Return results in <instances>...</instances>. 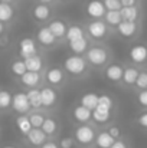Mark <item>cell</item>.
Wrapping results in <instances>:
<instances>
[{"label":"cell","instance_id":"1","mask_svg":"<svg viewBox=\"0 0 147 148\" xmlns=\"http://www.w3.org/2000/svg\"><path fill=\"white\" fill-rule=\"evenodd\" d=\"M63 66H65V71L69 75L79 76L87 71V60L79 55H72V56H68L65 59Z\"/></svg>","mask_w":147,"mask_h":148},{"label":"cell","instance_id":"2","mask_svg":"<svg viewBox=\"0 0 147 148\" xmlns=\"http://www.w3.org/2000/svg\"><path fill=\"white\" fill-rule=\"evenodd\" d=\"M108 60V52L102 46H92L87 50V62L94 66H102Z\"/></svg>","mask_w":147,"mask_h":148},{"label":"cell","instance_id":"3","mask_svg":"<svg viewBox=\"0 0 147 148\" xmlns=\"http://www.w3.org/2000/svg\"><path fill=\"white\" fill-rule=\"evenodd\" d=\"M95 137H97L95 135V131L90 125H81L75 131V140L81 145H90L91 143L95 141Z\"/></svg>","mask_w":147,"mask_h":148},{"label":"cell","instance_id":"4","mask_svg":"<svg viewBox=\"0 0 147 148\" xmlns=\"http://www.w3.org/2000/svg\"><path fill=\"white\" fill-rule=\"evenodd\" d=\"M12 108L17 112V114H26L32 106L29 103V99H28V95L25 92H17L13 95V99H12Z\"/></svg>","mask_w":147,"mask_h":148},{"label":"cell","instance_id":"5","mask_svg":"<svg viewBox=\"0 0 147 148\" xmlns=\"http://www.w3.org/2000/svg\"><path fill=\"white\" fill-rule=\"evenodd\" d=\"M128 58L134 63H144L147 60V45L136 43L128 50Z\"/></svg>","mask_w":147,"mask_h":148},{"label":"cell","instance_id":"6","mask_svg":"<svg viewBox=\"0 0 147 148\" xmlns=\"http://www.w3.org/2000/svg\"><path fill=\"white\" fill-rule=\"evenodd\" d=\"M19 53H20V56L23 58V60L28 59V58H32V56L38 55V48H36L35 40H33L32 38H25V39H22L20 43H19Z\"/></svg>","mask_w":147,"mask_h":148},{"label":"cell","instance_id":"7","mask_svg":"<svg viewBox=\"0 0 147 148\" xmlns=\"http://www.w3.org/2000/svg\"><path fill=\"white\" fill-rule=\"evenodd\" d=\"M104 75H105V78H107L110 82H120V81H123L124 68H123L120 63H111V65H108V66L105 68Z\"/></svg>","mask_w":147,"mask_h":148},{"label":"cell","instance_id":"8","mask_svg":"<svg viewBox=\"0 0 147 148\" xmlns=\"http://www.w3.org/2000/svg\"><path fill=\"white\" fill-rule=\"evenodd\" d=\"M88 30V35L94 39H102L105 35H107V23L102 22V20H94L88 25L87 27Z\"/></svg>","mask_w":147,"mask_h":148},{"label":"cell","instance_id":"9","mask_svg":"<svg viewBox=\"0 0 147 148\" xmlns=\"http://www.w3.org/2000/svg\"><path fill=\"white\" fill-rule=\"evenodd\" d=\"M87 13H88V16L94 17L95 20H101V17L105 16L107 9L104 7V3L101 0H91L87 4Z\"/></svg>","mask_w":147,"mask_h":148},{"label":"cell","instance_id":"10","mask_svg":"<svg viewBox=\"0 0 147 148\" xmlns=\"http://www.w3.org/2000/svg\"><path fill=\"white\" fill-rule=\"evenodd\" d=\"M36 38H38V40H39V43L41 45H43V46H53L55 43H56V38L53 36V33L49 30L48 26H42L39 30H38V33H36Z\"/></svg>","mask_w":147,"mask_h":148},{"label":"cell","instance_id":"11","mask_svg":"<svg viewBox=\"0 0 147 148\" xmlns=\"http://www.w3.org/2000/svg\"><path fill=\"white\" fill-rule=\"evenodd\" d=\"M41 98H42V108H50L52 105L56 103L58 101V94L53 88L50 86H45L41 89Z\"/></svg>","mask_w":147,"mask_h":148},{"label":"cell","instance_id":"12","mask_svg":"<svg viewBox=\"0 0 147 148\" xmlns=\"http://www.w3.org/2000/svg\"><path fill=\"white\" fill-rule=\"evenodd\" d=\"M45 78H46L48 84L53 85V86H58L65 81V72L61 68H50V69H48Z\"/></svg>","mask_w":147,"mask_h":148},{"label":"cell","instance_id":"13","mask_svg":"<svg viewBox=\"0 0 147 148\" xmlns=\"http://www.w3.org/2000/svg\"><path fill=\"white\" fill-rule=\"evenodd\" d=\"M117 30H118V33L123 38L130 39V38L136 36V33H137V23L136 22H126V20H123L117 26Z\"/></svg>","mask_w":147,"mask_h":148},{"label":"cell","instance_id":"14","mask_svg":"<svg viewBox=\"0 0 147 148\" xmlns=\"http://www.w3.org/2000/svg\"><path fill=\"white\" fill-rule=\"evenodd\" d=\"M26 138L35 147H42L46 143V135L43 134V131L41 128H32V131L26 135Z\"/></svg>","mask_w":147,"mask_h":148},{"label":"cell","instance_id":"15","mask_svg":"<svg viewBox=\"0 0 147 148\" xmlns=\"http://www.w3.org/2000/svg\"><path fill=\"white\" fill-rule=\"evenodd\" d=\"M49 30L53 33V36L56 38V39H61V38H65V35H66V30H68V27H66V23L63 22V20H61V19H55V20H52L50 23H49Z\"/></svg>","mask_w":147,"mask_h":148},{"label":"cell","instance_id":"16","mask_svg":"<svg viewBox=\"0 0 147 148\" xmlns=\"http://www.w3.org/2000/svg\"><path fill=\"white\" fill-rule=\"evenodd\" d=\"M72 115H74V119L77 122H82V124H85L90 119H92V111H90L88 108H85L82 105L75 106L74 111H72Z\"/></svg>","mask_w":147,"mask_h":148},{"label":"cell","instance_id":"17","mask_svg":"<svg viewBox=\"0 0 147 148\" xmlns=\"http://www.w3.org/2000/svg\"><path fill=\"white\" fill-rule=\"evenodd\" d=\"M32 14H33V17L36 19V20H39V22H45V20H48L49 17H50V9H49L48 4H36L35 7H33V10H32Z\"/></svg>","mask_w":147,"mask_h":148},{"label":"cell","instance_id":"18","mask_svg":"<svg viewBox=\"0 0 147 148\" xmlns=\"http://www.w3.org/2000/svg\"><path fill=\"white\" fill-rule=\"evenodd\" d=\"M25 65H26V69L28 72H41L42 68H43V60L39 55H35L32 58H28L25 59Z\"/></svg>","mask_w":147,"mask_h":148},{"label":"cell","instance_id":"19","mask_svg":"<svg viewBox=\"0 0 147 148\" xmlns=\"http://www.w3.org/2000/svg\"><path fill=\"white\" fill-rule=\"evenodd\" d=\"M20 81H22V84L25 86H28L30 89L32 88H36L39 85V82H41V73H38V72H26L20 78Z\"/></svg>","mask_w":147,"mask_h":148},{"label":"cell","instance_id":"20","mask_svg":"<svg viewBox=\"0 0 147 148\" xmlns=\"http://www.w3.org/2000/svg\"><path fill=\"white\" fill-rule=\"evenodd\" d=\"M98 99H99V95L94 94V92H87L81 98V105L88 108L90 111H94L98 106Z\"/></svg>","mask_w":147,"mask_h":148},{"label":"cell","instance_id":"21","mask_svg":"<svg viewBox=\"0 0 147 148\" xmlns=\"http://www.w3.org/2000/svg\"><path fill=\"white\" fill-rule=\"evenodd\" d=\"M65 38H66V40H68L69 43H71V42H75V40H78V39H82V38H85V36H84V29H82L81 26H78V25H72V26L68 27Z\"/></svg>","mask_w":147,"mask_h":148},{"label":"cell","instance_id":"22","mask_svg":"<svg viewBox=\"0 0 147 148\" xmlns=\"http://www.w3.org/2000/svg\"><path fill=\"white\" fill-rule=\"evenodd\" d=\"M114 143H115V140L108 134V131L99 132L95 137V144H97L98 148H111Z\"/></svg>","mask_w":147,"mask_h":148},{"label":"cell","instance_id":"23","mask_svg":"<svg viewBox=\"0 0 147 148\" xmlns=\"http://www.w3.org/2000/svg\"><path fill=\"white\" fill-rule=\"evenodd\" d=\"M120 13H121L123 20H126V22H137V19H139V16H140V12H139L137 6H133V7H121Z\"/></svg>","mask_w":147,"mask_h":148},{"label":"cell","instance_id":"24","mask_svg":"<svg viewBox=\"0 0 147 148\" xmlns=\"http://www.w3.org/2000/svg\"><path fill=\"white\" fill-rule=\"evenodd\" d=\"M26 95H28L29 103H30V106H32V108H35V109H39V108H42L41 89H38V88H32V89H29V91L26 92Z\"/></svg>","mask_w":147,"mask_h":148},{"label":"cell","instance_id":"25","mask_svg":"<svg viewBox=\"0 0 147 148\" xmlns=\"http://www.w3.org/2000/svg\"><path fill=\"white\" fill-rule=\"evenodd\" d=\"M69 49L72 50L75 55H82V53H85L87 49H88V39L87 38H82V39H78V40H75V42H71L69 43Z\"/></svg>","mask_w":147,"mask_h":148},{"label":"cell","instance_id":"26","mask_svg":"<svg viewBox=\"0 0 147 148\" xmlns=\"http://www.w3.org/2000/svg\"><path fill=\"white\" fill-rule=\"evenodd\" d=\"M139 75H140V71L137 68H131V66L126 68L124 69V75H123V81L127 85H134L137 78H139Z\"/></svg>","mask_w":147,"mask_h":148},{"label":"cell","instance_id":"27","mask_svg":"<svg viewBox=\"0 0 147 148\" xmlns=\"http://www.w3.org/2000/svg\"><path fill=\"white\" fill-rule=\"evenodd\" d=\"M16 125H17V130H19L23 135H28V134L32 131L30 121H29V118L25 116V115H20V116L16 119Z\"/></svg>","mask_w":147,"mask_h":148},{"label":"cell","instance_id":"28","mask_svg":"<svg viewBox=\"0 0 147 148\" xmlns=\"http://www.w3.org/2000/svg\"><path fill=\"white\" fill-rule=\"evenodd\" d=\"M13 7L9 3H0V23L9 22L13 17Z\"/></svg>","mask_w":147,"mask_h":148},{"label":"cell","instance_id":"29","mask_svg":"<svg viewBox=\"0 0 147 148\" xmlns=\"http://www.w3.org/2000/svg\"><path fill=\"white\" fill-rule=\"evenodd\" d=\"M105 22L108 23V25H111V26H118L121 22H123V17H121V13H120V10H112V12H107L105 13Z\"/></svg>","mask_w":147,"mask_h":148},{"label":"cell","instance_id":"30","mask_svg":"<svg viewBox=\"0 0 147 148\" xmlns=\"http://www.w3.org/2000/svg\"><path fill=\"white\" fill-rule=\"evenodd\" d=\"M97 109L98 111H102V112H111V109H112V99L110 98L108 95H99Z\"/></svg>","mask_w":147,"mask_h":148},{"label":"cell","instance_id":"31","mask_svg":"<svg viewBox=\"0 0 147 148\" xmlns=\"http://www.w3.org/2000/svg\"><path fill=\"white\" fill-rule=\"evenodd\" d=\"M41 130L43 131V134H45L46 137H48V135H53V134L56 132V130H58V124H56V121L52 119V118H45V122H43V125H42Z\"/></svg>","mask_w":147,"mask_h":148},{"label":"cell","instance_id":"32","mask_svg":"<svg viewBox=\"0 0 147 148\" xmlns=\"http://www.w3.org/2000/svg\"><path fill=\"white\" fill-rule=\"evenodd\" d=\"M12 72H13L16 76L22 78V76L28 72L26 65H25V60H14V62L12 63Z\"/></svg>","mask_w":147,"mask_h":148},{"label":"cell","instance_id":"33","mask_svg":"<svg viewBox=\"0 0 147 148\" xmlns=\"http://www.w3.org/2000/svg\"><path fill=\"white\" fill-rule=\"evenodd\" d=\"M28 118H29V121H30L32 128H42V125H43V122H45V116H43L42 114H39V112H33V114H30Z\"/></svg>","mask_w":147,"mask_h":148},{"label":"cell","instance_id":"34","mask_svg":"<svg viewBox=\"0 0 147 148\" xmlns=\"http://www.w3.org/2000/svg\"><path fill=\"white\" fill-rule=\"evenodd\" d=\"M110 118H111V112H102V111H98V109L92 111V119L97 124H105V122L110 121Z\"/></svg>","mask_w":147,"mask_h":148},{"label":"cell","instance_id":"35","mask_svg":"<svg viewBox=\"0 0 147 148\" xmlns=\"http://www.w3.org/2000/svg\"><path fill=\"white\" fill-rule=\"evenodd\" d=\"M13 95L9 91H0V109H6L12 105Z\"/></svg>","mask_w":147,"mask_h":148},{"label":"cell","instance_id":"36","mask_svg":"<svg viewBox=\"0 0 147 148\" xmlns=\"http://www.w3.org/2000/svg\"><path fill=\"white\" fill-rule=\"evenodd\" d=\"M104 7L107 9V12H112V10H121V1L120 0H102Z\"/></svg>","mask_w":147,"mask_h":148},{"label":"cell","instance_id":"37","mask_svg":"<svg viewBox=\"0 0 147 148\" xmlns=\"http://www.w3.org/2000/svg\"><path fill=\"white\" fill-rule=\"evenodd\" d=\"M134 85L140 91H146L147 89V72H140V75H139V78H137V81H136Z\"/></svg>","mask_w":147,"mask_h":148},{"label":"cell","instance_id":"38","mask_svg":"<svg viewBox=\"0 0 147 148\" xmlns=\"http://www.w3.org/2000/svg\"><path fill=\"white\" fill-rule=\"evenodd\" d=\"M58 145H59V148H74L75 140L72 137H63V138H61Z\"/></svg>","mask_w":147,"mask_h":148},{"label":"cell","instance_id":"39","mask_svg":"<svg viewBox=\"0 0 147 148\" xmlns=\"http://www.w3.org/2000/svg\"><path fill=\"white\" fill-rule=\"evenodd\" d=\"M137 102H139L141 106L147 108V89L146 91H140V92L137 94Z\"/></svg>","mask_w":147,"mask_h":148},{"label":"cell","instance_id":"40","mask_svg":"<svg viewBox=\"0 0 147 148\" xmlns=\"http://www.w3.org/2000/svg\"><path fill=\"white\" fill-rule=\"evenodd\" d=\"M108 134H110L115 141L121 137V131H120V128H118V127H110V128H108Z\"/></svg>","mask_w":147,"mask_h":148},{"label":"cell","instance_id":"41","mask_svg":"<svg viewBox=\"0 0 147 148\" xmlns=\"http://www.w3.org/2000/svg\"><path fill=\"white\" fill-rule=\"evenodd\" d=\"M137 124H139L140 127H143V128H147V112H143V114L139 115Z\"/></svg>","mask_w":147,"mask_h":148},{"label":"cell","instance_id":"42","mask_svg":"<svg viewBox=\"0 0 147 148\" xmlns=\"http://www.w3.org/2000/svg\"><path fill=\"white\" fill-rule=\"evenodd\" d=\"M123 7H133L137 4V0H120Z\"/></svg>","mask_w":147,"mask_h":148},{"label":"cell","instance_id":"43","mask_svg":"<svg viewBox=\"0 0 147 148\" xmlns=\"http://www.w3.org/2000/svg\"><path fill=\"white\" fill-rule=\"evenodd\" d=\"M41 148H59V145L56 143H53V141H46Z\"/></svg>","mask_w":147,"mask_h":148},{"label":"cell","instance_id":"44","mask_svg":"<svg viewBox=\"0 0 147 148\" xmlns=\"http://www.w3.org/2000/svg\"><path fill=\"white\" fill-rule=\"evenodd\" d=\"M111 148H127V145H126V143H124V141H115V143L112 144V147Z\"/></svg>","mask_w":147,"mask_h":148},{"label":"cell","instance_id":"45","mask_svg":"<svg viewBox=\"0 0 147 148\" xmlns=\"http://www.w3.org/2000/svg\"><path fill=\"white\" fill-rule=\"evenodd\" d=\"M39 1H41L42 4H46V3H52L53 0H39Z\"/></svg>","mask_w":147,"mask_h":148},{"label":"cell","instance_id":"46","mask_svg":"<svg viewBox=\"0 0 147 148\" xmlns=\"http://www.w3.org/2000/svg\"><path fill=\"white\" fill-rule=\"evenodd\" d=\"M3 30H4V26H3V23H0V35L3 33Z\"/></svg>","mask_w":147,"mask_h":148},{"label":"cell","instance_id":"47","mask_svg":"<svg viewBox=\"0 0 147 148\" xmlns=\"http://www.w3.org/2000/svg\"><path fill=\"white\" fill-rule=\"evenodd\" d=\"M10 1H14V0H0V3H10Z\"/></svg>","mask_w":147,"mask_h":148},{"label":"cell","instance_id":"48","mask_svg":"<svg viewBox=\"0 0 147 148\" xmlns=\"http://www.w3.org/2000/svg\"><path fill=\"white\" fill-rule=\"evenodd\" d=\"M3 148H16V147H13V145H6V147H3Z\"/></svg>","mask_w":147,"mask_h":148},{"label":"cell","instance_id":"49","mask_svg":"<svg viewBox=\"0 0 147 148\" xmlns=\"http://www.w3.org/2000/svg\"><path fill=\"white\" fill-rule=\"evenodd\" d=\"M63 1H65V0H63Z\"/></svg>","mask_w":147,"mask_h":148}]
</instances>
